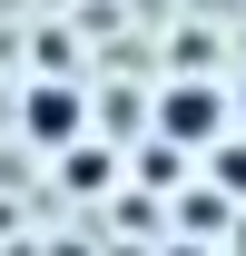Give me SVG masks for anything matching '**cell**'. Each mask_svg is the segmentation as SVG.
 <instances>
[{
    "label": "cell",
    "instance_id": "obj_1",
    "mask_svg": "<svg viewBox=\"0 0 246 256\" xmlns=\"http://www.w3.org/2000/svg\"><path fill=\"white\" fill-rule=\"evenodd\" d=\"M216 128H226V89H216V79H178V89H158V138H168V148H207Z\"/></svg>",
    "mask_w": 246,
    "mask_h": 256
},
{
    "label": "cell",
    "instance_id": "obj_2",
    "mask_svg": "<svg viewBox=\"0 0 246 256\" xmlns=\"http://www.w3.org/2000/svg\"><path fill=\"white\" fill-rule=\"evenodd\" d=\"M197 158H207V188L226 197V207H246V128H216Z\"/></svg>",
    "mask_w": 246,
    "mask_h": 256
},
{
    "label": "cell",
    "instance_id": "obj_3",
    "mask_svg": "<svg viewBox=\"0 0 246 256\" xmlns=\"http://www.w3.org/2000/svg\"><path fill=\"white\" fill-rule=\"evenodd\" d=\"M30 138L40 148H69L79 138V89H30Z\"/></svg>",
    "mask_w": 246,
    "mask_h": 256
},
{
    "label": "cell",
    "instance_id": "obj_4",
    "mask_svg": "<svg viewBox=\"0 0 246 256\" xmlns=\"http://www.w3.org/2000/svg\"><path fill=\"white\" fill-rule=\"evenodd\" d=\"M178 226H187V236H207V226H216V236H226V197H216V188H187V207H178Z\"/></svg>",
    "mask_w": 246,
    "mask_h": 256
},
{
    "label": "cell",
    "instance_id": "obj_5",
    "mask_svg": "<svg viewBox=\"0 0 246 256\" xmlns=\"http://www.w3.org/2000/svg\"><path fill=\"white\" fill-rule=\"evenodd\" d=\"M226 128H246V79H236V89H226Z\"/></svg>",
    "mask_w": 246,
    "mask_h": 256
},
{
    "label": "cell",
    "instance_id": "obj_6",
    "mask_svg": "<svg viewBox=\"0 0 246 256\" xmlns=\"http://www.w3.org/2000/svg\"><path fill=\"white\" fill-rule=\"evenodd\" d=\"M178 256H207V246H197V236H187V246H178Z\"/></svg>",
    "mask_w": 246,
    "mask_h": 256
}]
</instances>
